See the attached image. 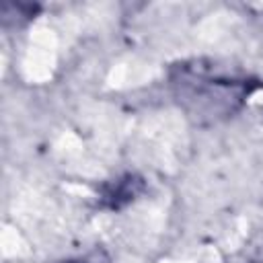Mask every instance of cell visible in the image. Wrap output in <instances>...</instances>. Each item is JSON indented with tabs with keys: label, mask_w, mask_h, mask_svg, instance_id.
Masks as SVG:
<instances>
[]
</instances>
